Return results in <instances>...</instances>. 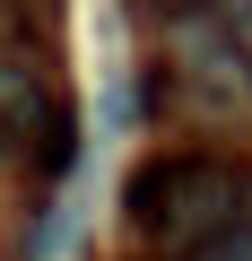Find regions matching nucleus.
I'll return each instance as SVG.
<instances>
[{
	"label": "nucleus",
	"instance_id": "1",
	"mask_svg": "<svg viewBox=\"0 0 252 261\" xmlns=\"http://www.w3.org/2000/svg\"><path fill=\"white\" fill-rule=\"evenodd\" d=\"M131 209V235L148 252H209L243 226L252 209V174L235 157H200V148H174V157H148L122 192Z\"/></svg>",
	"mask_w": 252,
	"mask_h": 261
},
{
	"label": "nucleus",
	"instance_id": "2",
	"mask_svg": "<svg viewBox=\"0 0 252 261\" xmlns=\"http://www.w3.org/2000/svg\"><path fill=\"white\" fill-rule=\"evenodd\" d=\"M174 70H183V87H200L217 113H252V53H243L209 9L174 27Z\"/></svg>",
	"mask_w": 252,
	"mask_h": 261
}]
</instances>
